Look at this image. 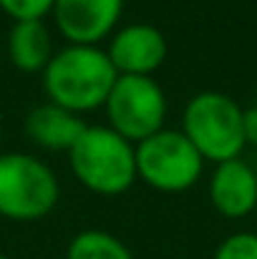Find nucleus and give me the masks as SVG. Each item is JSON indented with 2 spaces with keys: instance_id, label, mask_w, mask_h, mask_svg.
<instances>
[{
  "instance_id": "16",
  "label": "nucleus",
  "mask_w": 257,
  "mask_h": 259,
  "mask_svg": "<svg viewBox=\"0 0 257 259\" xmlns=\"http://www.w3.org/2000/svg\"><path fill=\"white\" fill-rule=\"evenodd\" d=\"M0 141H3V123H0Z\"/></svg>"
},
{
  "instance_id": "14",
  "label": "nucleus",
  "mask_w": 257,
  "mask_h": 259,
  "mask_svg": "<svg viewBox=\"0 0 257 259\" xmlns=\"http://www.w3.org/2000/svg\"><path fill=\"white\" fill-rule=\"evenodd\" d=\"M0 8L15 20H43L53 10V0H0Z\"/></svg>"
},
{
  "instance_id": "4",
  "label": "nucleus",
  "mask_w": 257,
  "mask_h": 259,
  "mask_svg": "<svg viewBox=\"0 0 257 259\" xmlns=\"http://www.w3.org/2000/svg\"><path fill=\"white\" fill-rule=\"evenodd\" d=\"M61 189L56 174L30 154H0V217L35 222L53 211Z\"/></svg>"
},
{
  "instance_id": "2",
  "label": "nucleus",
  "mask_w": 257,
  "mask_h": 259,
  "mask_svg": "<svg viewBox=\"0 0 257 259\" xmlns=\"http://www.w3.org/2000/svg\"><path fill=\"white\" fill-rule=\"evenodd\" d=\"M71 171L88 191L101 196L124 194L136 179V151L108 126H86L68 151Z\"/></svg>"
},
{
  "instance_id": "12",
  "label": "nucleus",
  "mask_w": 257,
  "mask_h": 259,
  "mask_svg": "<svg viewBox=\"0 0 257 259\" xmlns=\"http://www.w3.org/2000/svg\"><path fill=\"white\" fill-rule=\"evenodd\" d=\"M68 259H134L131 252L121 239L114 234L88 229L71 239L68 244Z\"/></svg>"
},
{
  "instance_id": "1",
  "label": "nucleus",
  "mask_w": 257,
  "mask_h": 259,
  "mask_svg": "<svg viewBox=\"0 0 257 259\" xmlns=\"http://www.w3.org/2000/svg\"><path fill=\"white\" fill-rule=\"evenodd\" d=\"M116 78L119 73L106 51L96 46H68L56 53L43 71V86L51 103L74 113L103 106Z\"/></svg>"
},
{
  "instance_id": "8",
  "label": "nucleus",
  "mask_w": 257,
  "mask_h": 259,
  "mask_svg": "<svg viewBox=\"0 0 257 259\" xmlns=\"http://www.w3.org/2000/svg\"><path fill=\"white\" fill-rule=\"evenodd\" d=\"M106 56L119 76H152L167 58V38L149 23H134L114 35Z\"/></svg>"
},
{
  "instance_id": "17",
  "label": "nucleus",
  "mask_w": 257,
  "mask_h": 259,
  "mask_svg": "<svg viewBox=\"0 0 257 259\" xmlns=\"http://www.w3.org/2000/svg\"><path fill=\"white\" fill-rule=\"evenodd\" d=\"M0 259H8V257H3V254H0Z\"/></svg>"
},
{
  "instance_id": "3",
  "label": "nucleus",
  "mask_w": 257,
  "mask_h": 259,
  "mask_svg": "<svg viewBox=\"0 0 257 259\" xmlns=\"http://www.w3.org/2000/svg\"><path fill=\"white\" fill-rule=\"evenodd\" d=\"M242 113L245 111L230 96L204 91L187 103L181 134L204 161L222 164L230 159H240L242 149L247 146Z\"/></svg>"
},
{
  "instance_id": "15",
  "label": "nucleus",
  "mask_w": 257,
  "mask_h": 259,
  "mask_svg": "<svg viewBox=\"0 0 257 259\" xmlns=\"http://www.w3.org/2000/svg\"><path fill=\"white\" fill-rule=\"evenodd\" d=\"M242 128H245V141L257 146V106L255 108H247L242 113Z\"/></svg>"
},
{
  "instance_id": "10",
  "label": "nucleus",
  "mask_w": 257,
  "mask_h": 259,
  "mask_svg": "<svg viewBox=\"0 0 257 259\" xmlns=\"http://www.w3.org/2000/svg\"><path fill=\"white\" fill-rule=\"evenodd\" d=\"M25 131L33 144L48 151H71L86 131V123L79 113L68 108H61L56 103H43L28 113Z\"/></svg>"
},
{
  "instance_id": "7",
  "label": "nucleus",
  "mask_w": 257,
  "mask_h": 259,
  "mask_svg": "<svg viewBox=\"0 0 257 259\" xmlns=\"http://www.w3.org/2000/svg\"><path fill=\"white\" fill-rule=\"evenodd\" d=\"M124 0H53V18L71 46H96L119 23Z\"/></svg>"
},
{
  "instance_id": "9",
  "label": "nucleus",
  "mask_w": 257,
  "mask_h": 259,
  "mask_svg": "<svg viewBox=\"0 0 257 259\" xmlns=\"http://www.w3.org/2000/svg\"><path fill=\"white\" fill-rule=\"evenodd\" d=\"M212 206L227 219H242L257 206V171L242 159L217 164L209 181Z\"/></svg>"
},
{
  "instance_id": "13",
  "label": "nucleus",
  "mask_w": 257,
  "mask_h": 259,
  "mask_svg": "<svg viewBox=\"0 0 257 259\" xmlns=\"http://www.w3.org/2000/svg\"><path fill=\"white\" fill-rule=\"evenodd\" d=\"M212 259H257V234L252 232H237L227 237Z\"/></svg>"
},
{
  "instance_id": "11",
  "label": "nucleus",
  "mask_w": 257,
  "mask_h": 259,
  "mask_svg": "<svg viewBox=\"0 0 257 259\" xmlns=\"http://www.w3.org/2000/svg\"><path fill=\"white\" fill-rule=\"evenodd\" d=\"M8 53L18 71L38 73L46 71L51 56V35L43 20H23L10 28L8 35Z\"/></svg>"
},
{
  "instance_id": "5",
  "label": "nucleus",
  "mask_w": 257,
  "mask_h": 259,
  "mask_svg": "<svg viewBox=\"0 0 257 259\" xmlns=\"http://www.w3.org/2000/svg\"><path fill=\"white\" fill-rule=\"evenodd\" d=\"M108 128L124 136L129 144L162 131L167 118V98L152 76H119L106 98Z\"/></svg>"
},
{
  "instance_id": "6",
  "label": "nucleus",
  "mask_w": 257,
  "mask_h": 259,
  "mask_svg": "<svg viewBox=\"0 0 257 259\" xmlns=\"http://www.w3.org/2000/svg\"><path fill=\"white\" fill-rule=\"evenodd\" d=\"M136 151V176H141L157 191H187L202 176L204 159L189 144L181 131H167L144 139L134 146Z\"/></svg>"
}]
</instances>
